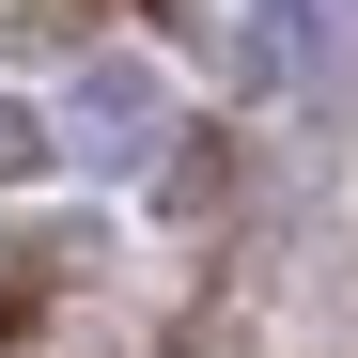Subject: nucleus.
<instances>
[{
	"mask_svg": "<svg viewBox=\"0 0 358 358\" xmlns=\"http://www.w3.org/2000/svg\"><path fill=\"white\" fill-rule=\"evenodd\" d=\"M78 141H171V94H156L141 63H94V78H78Z\"/></svg>",
	"mask_w": 358,
	"mask_h": 358,
	"instance_id": "f257e3e1",
	"label": "nucleus"
}]
</instances>
